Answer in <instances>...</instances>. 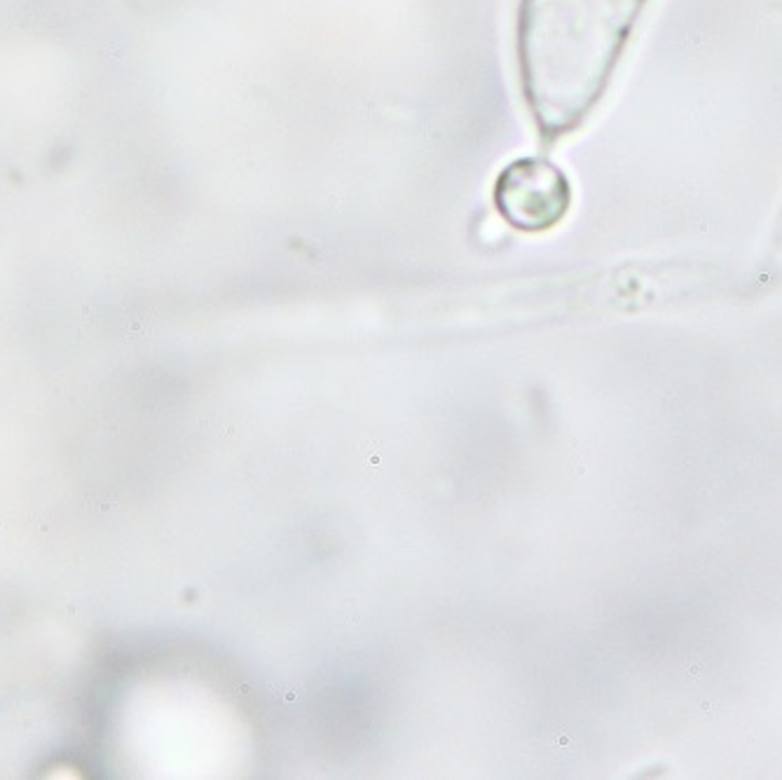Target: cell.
Returning <instances> with one entry per match:
<instances>
[{
  "label": "cell",
  "instance_id": "cell-1",
  "mask_svg": "<svg viewBox=\"0 0 782 780\" xmlns=\"http://www.w3.org/2000/svg\"><path fill=\"white\" fill-rule=\"evenodd\" d=\"M494 204L515 230L541 232L562 218L569 204V185L553 164L525 157L508 164L494 185Z\"/></svg>",
  "mask_w": 782,
  "mask_h": 780
}]
</instances>
